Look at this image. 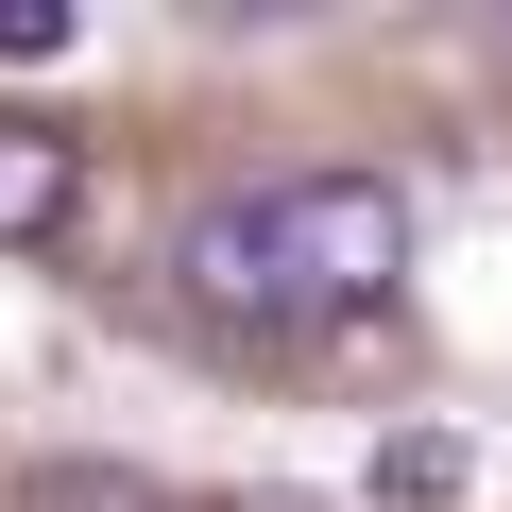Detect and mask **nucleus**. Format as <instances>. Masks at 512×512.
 <instances>
[{
    "instance_id": "nucleus-1",
    "label": "nucleus",
    "mask_w": 512,
    "mask_h": 512,
    "mask_svg": "<svg viewBox=\"0 0 512 512\" xmlns=\"http://www.w3.org/2000/svg\"><path fill=\"white\" fill-rule=\"evenodd\" d=\"M171 274L222 308V325H342V308H393L410 274V188L393 171H274L188 222Z\"/></svg>"
},
{
    "instance_id": "nucleus-4",
    "label": "nucleus",
    "mask_w": 512,
    "mask_h": 512,
    "mask_svg": "<svg viewBox=\"0 0 512 512\" xmlns=\"http://www.w3.org/2000/svg\"><path fill=\"white\" fill-rule=\"evenodd\" d=\"M18 512H188L171 478H137V461H35L18 478Z\"/></svg>"
},
{
    "instance_id": "nucleus-3",
    "label": "nucleus",
    "mask_w": 512,
    "mask_h": 512,
    "mask_svg": "<svg viewBox=\"0 0 512 512\" xmlns=\"http://www.w3.org/2000/svg\"><path fill=\"white\" fill-rule=\"evenodd\" d=\"M461 495H478V444L461 427H393L376 444V512H461Z\"/></svg>"
},
{
    "instance_id": "nucleus-2",
    "label": "nucleus",
    "mask_w": 512,
    "mask_h": 512,
    "mask_svg": "<svg viewBox=\"0 0 512 512\" xmlns=\"http://www.w3.org/2000/svg\"><path fill=\"white\" fill-rule=\"evenodd\" d=\"M69 205H86V154H69L52 120H0V256L69 239Z\"/></svg>"
},
{
    "instance_id": "nucleus-5",
    "label": "nucleus",
    "mask_w": 512,
    "mask_h": 512,
    "mask_svg": "<svg viewBox=\"0 0 512 512\" xmlns=\"http://www.w3.org/2000/svg\"><path fill=\"white\" fill-rule=\"evenodd\" d=\"M69 35H86L69 0H0V69H69Z\"/></svg>"
},
{
    "instance_id": "nucleus-6",
    "label": "nucleus",
    "mask_w": 512,
    "mask_h": 512,
    "mask_svg": "<svg viewBox=\"0 0 512 512\" xmlns=\"http://www.w3.org/2000/svg\"><path fill=\"white\" fill-rule=\"evenodd\" d=\"M274 512H291V495H274Z\"/></svg>"
}]
</instances>
